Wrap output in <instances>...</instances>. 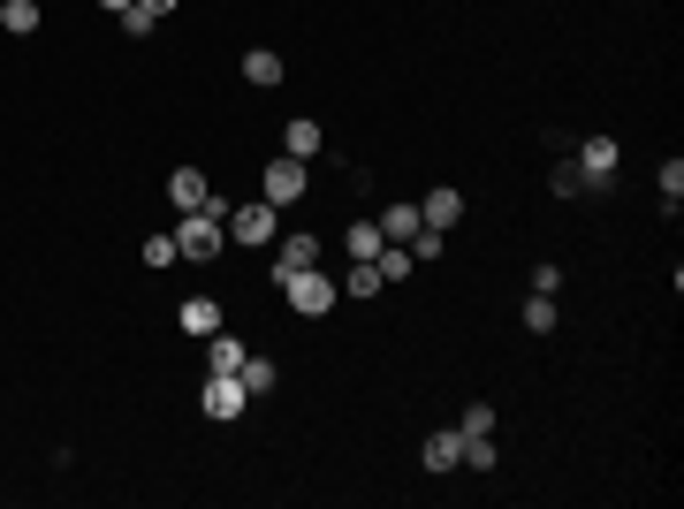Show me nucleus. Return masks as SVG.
Returning <instances> with one entry per match:
<instances>
[{
	"mask_svg": "<svg viewBox=\"0 0 684 509\" xmlns=\"http://www.w3.org/2000/svg\"><path fill=\"white\" fill-rule=\"evenodd\" d=\"M282 153H290V160H320V153H328V129L320 123H282Z\"/></svg>",
	"mask_w": 684,
	"mask_h": 509,
	"instance_id": "nucleus-10",
	"label": "nucleus"
},
{
	"mask_svg": "<svg viewBox=\"0 0 684 509\" xmlns=\"http://www.w3.org/2000/svg\"><path fill=\"white\" fill-rule=\"evenodd\" d=\"M153 23H160V16H145V8H123V39H153Z\"/></svg>",
	"mask_w": 684,
	"mask_h": 509,
	"instance_id": "nucleus-29",
	"label": "nucleus"
},
{
	"mask_svg": "<svg viewBox=\"0 0 684 509\" xmlns=\"http://www.w3.org/2000/svg\"><path fill=\"white\" fill-rule=\"evenodd\" d=\"M0 23H8L16 39H31V31H39V0H8V8H0Z\"/></svg>",
	"mask_w": 684,
	"mask_h": 509,
	"instance_id": "nucleus-20",
	"label": "nucleus"
},
{
	"mask_svg": "<svg viewBox=\"0 0 684 509\" xmlns=\"http://www.w3.org/2000/svg\"><path fill=\"white\" fill-rule=\"evenodd\" d=\"M381 244H388V236H381V221H365V213H358V221L342 228V252H350V258H381Z\"/></svg>",
	"mask_w": 684,
	"mask_h": 509,
	"instance_id": "nucleus-13",
	"label": "nucleus"
},
{
	"mask_svg": "<svg viewBox=\"0 0 684 509\" xmlns=\"http://www.w3.org/2000/svg\"><path fill=\"white\" fill-rule=\"evenodd\" d=\"M320 252H328V244H320L312 228H297V236H274V282H282V274H297V266H320Z\"/></svg>",
	"mask_w": 684,
	"mask_h": 509,
	"instance_id": "nucleus-7",
	"label": "nucleus"
},
{
	"mask_svg": "<svg viewBox=\"0 0 684 509\" xmlns=\"http://www.w3.org/2000/svg\"><path fill=\"white\" fill-rule=\"evenodd\" d=\"M221 327V297H183V335H214Z\"/></svg>",
	"mask_w": 684,
	"mask_h": 509,
	"instance_id": "nucleus-16",
	"label": "nucleus"
},
{
	"mask_svg": "<svg viewBox=\"0 0 684 509\" xmlns=\"http://www.w3.org/2000/svg\"><path fill=\"white\" fill-rule=\"evenodd\" d=\"M274 236H282V206H266V198L228 206V244H274Z\"/></svg>",
	"mask_w": 684,
	"mask_h": 509,
	"instance_id": "nucleus-4",
	"label": "nucleus"
},
{
	"mask_svg": "<svg viewBox=\"0 0 684 509\" xmlns=\"http://www.w3.org/2000/svg\"><path fill=\"white\" fill-rule=\"evenodd\" d=\"M556 297H540V290H532V304H525V327H532V335H556Z\"/></svg>",
	"mask_w": 684,
	"mask_h": 509,
	"instance_id": "nucleus-22",
	"label": "nucleus"
},
{
	"mask_svg": "<svg viewBox=\"0 0 684 509\" xmlns=\"http://www.w3.org/2000/svg\"><path fill=\"white\" fill-rule=\"evenodd\" d=\"M175 252L190 258V266H206V258H221V252H228V206L183 213V228H175Z\"/></svg>",
	"mask_w": 684,
	"mask_h": 509,
	"instance_id": "nucleus-1",
	"label": "nucleus"
},
{
	"mask_svg": "<svg viewBox=\"0 0 684 509\" xmlns=\"http://www.w3.org/2000/svg\"><path fill=\"white\" fill-rule=\"evenodd\" d=\"M335 290H342V304H350V297L365 304V297H381L388 282H381V266H373V258H350V274H342Z\"/></svg>",
	"mask_w": 684,
	"mask_h": 509,
	"instance_id": "nucleus-12",
	"label": "nucleus"
},
{
	"mask_svg": "<svg viewBox=\"0 0 684 509\" xmlns=\"http://www.w3.org/2000/svg\"><path fill=\"white\" fill-rule=\"evenodd\" d=\"M465 471H495V433H479V441H465Z\"/></svg>",
	"mask_w": 684,
	"mask_h": 509,
	"instance_id": "nucleus-24",
	"label": "nucleus"
},
{
	"mask_svg": "<svg viewBox=\"0 0 684 509\" xmlns=\"http://www.w3.org/2000/svg\"><path fill=\"white\" fill-rule=\"evenodd\" d=\"M175 258H183V252H175V236H145V266H175Z\"/></svg>",
	"mask_w": 684,
	"mask_h": 509,
	"instance_id": "nucleus-27",
	"label": "nucleus"
},
{
	"mask_svg": "<svg viewBox=\"0 0 684 509\" xmlns=\"http://www.w3.org/2000/svg\"><path fill=\"white\" fill-rule=\"evenodd\" d=\"M244 403H252V395H244V381H236V373H206V388H198V411H206L214 425H236V419H244Z\"/></svg>",
	"mask_w": 684,
	"mask_h": 509,
	"instance_id": "nucleus-5",
	"label": "nucleus"
},
{
	"mask_svg": "<svg viewBox=\"0 0 684 509\" xmlns=\"http://www.w3.org/2000/svg\"><path fill=\"white\" fill-rule=\"evenodd\" d=\"M419 457H427V471H457V464H465V433H457V425H441V433H427V449H419Z\"/></svg>",
	"mask_w": 684,
	"mask_h": 509,
	"instance_id": "nucleus-11",
	"label": "nucleus"
},
{
	"mask_svg": "<svg viewBox=\"0 0 684 509\" xmlns=\"http://www.w3.org/2000/svg\"><path fill=\"white\" fill-rule=\"evenodd\" d=\"M244 85H258V91L282 85V53H274V46H252V53H244Z\"/></svg>",
	"mask_w": 684,
	"mask_h": 509,
	"instance_id": "nucleus-14",
	"label": "nucleus"
},
{
	"mask_svg": "<svg viewBox=\"0 0 684 509\" xmlns=\"http://www.w3.org/2000/svg\"><path fill=\"white\" fill-rule=\"evenodd\" d=\"M312 160H290V153H274V160H266V168H258V198H266V206H304V183H312Z\"/></svg>",
	"mask_w": 684,
	"mask_h": 509,
	"instance_id": "nucleus-3",
	"label": "nucleus"
},
{
	"mask_svg": "<svg viewBox=\"0 0 684 509\" xmlns=\"http://www.w3.org/2000/svg\"><path fill=\"white\" fill-rule=\"evenodd\" d=\"M0 8H8V0H0Z\"/></svg>",
	"mask_w": 684,
	"mask_h": 509,
	"instance_id": "nucleus-32",
	"label": "nucleus"
},
{
	"mask_svg": "<svg viewBox=\"0 0 684 509\" xmlns=\"http://www.w3.org/2000/svg\"><path fill=\"white\" fill-rule=\"evenodd\" d=\"M129 8H145V16H175L183 0H129Z\"/></svg>",
	"mask_w": 684,
	"mask_h": 509,
	"instance_id": "nucleus-30",
	"label": "nucleus"
},
{
	"mask_svg": "<svg viewBox=\"0 0 684 509\" xmlns=\"http://www.w3.org/2000/svg\"><path fill=\"white\" fill-rule=\"evenodd\" d=\"M457 433H465V441H479V433H495V411H487V403H471L465 419H457Z\"/></svg>",
	"mask_w": 684,
	"mask_h": 509,
	"instance_id": "nucleus-26",
	"label": "nucleus"
},
{
	"mask_svg": "<svg viewBox=\"0 0 684 509\" xmlns=\"http://www.w3.org/2000/svg\"><path fill=\"white\" fill-rule=\"evenodd\" d=\"M441 252H449V236H441V228H419V236H411V258H427V266H433Z\"/></svg>",
	"mask_w": 684,
	"mask_h": 509,
	"instance_id": "nucleus-25",
	"label": "nucleus"
},
{
	"mask_svg": "<svg viewBox=\"0 0 684 509\" xmlns=\"http://www.w3.org/2000/svg\"><path fill=\"white\" fill-rule=\"evenodd\" d=\"M654 183H662V206L677 213V206H684V160H662V175H654Z\"/></svg>",
	"mask_w": 684,
	"mask_h": 509,
	"instance_id": "nucleus-23",
	"label": "nucleus"
},
{
	"mask_svg": "<svg viewBox=\"0 0 684 509\" xmlns=\"http://www.w3.org/2000/svg\"><path fill=\"white\" fill-rule=\"evenodd\" d=\"M548 190H556V198H586L594 183L578 175V160H556V168H548Z\"/></svg>",
	"mask_w": 684,
	"mask_h": 509,
	"instance_id": "nucleus-19",
	"label": "nucleus"
},
{
	"mask_svg": "<svg viewBox=\"0 0 684 509\" xmlns=\"http://www.w3.org/2000/svg\"><path fill=\"white\" fill-rule=\"evenodd\" d=\"M570 160H578V175H586L594 190H608V183H616V168H624V153H616V137H586V145H578Z\"/></svg>",
	"mask_w": 684,
	"mask_h": 509,
	"instance_id": "nucleus-6",
	"label": "nucleus"
},
{
	"mask_svg": "<svg viewBox=\"0 0 684 509\" xmlns=\"http://www.w3.org/2000/svg\"><path fill=\"white\" fill-rule=\"evenodd\" d=\"M236 365H244V342L214 327V335H206V373H236Z\"/></svg>",
	"mask_w": 684,
	"mask_h": 509,
	"instance_id": "nucleus-17",
	"label": "nucleus"
},
{
	"mask_svg": "<svg viewBox=\"0 0 684 509\" xmlns=\"http://www.w3.org/2000/svg\"><path fill=\"white\" fill-rule=\"evenodd\" d=\"M419 221H427V228H441V236H449V228L465 221V190H449V183H433L427 198H419Z\"/></svg>",
	"mask_w": 684,
	"mask_h": 509,
	"instance_id": "nucleus-8",
	"label": "nucleus"
},
{
	"mask_svg": "<svg viewBox=\"0 0 684 509\" xmlns=\"http://www.w3.org/2000/svg\"><path fill=\"white\" fill-rule=\"evenodd\" d=\"M99 8H107V16H123V8H129V0H99Z\"/></svg>",
	"mask_w": 684,
	"mask_h": 509,
	"instance_id": "nucleus-31",
	"label": "nucleus"
},
{
	"mask_svg": "<svg viewBox=\"0 0 684 509\" xmlns=\"http://www.w3.org/2000/svg\"><path fill=\"white\" fill-rule=\"evenodd\" d=\"M373 266H381V282H403L419 258H411V244H381V258H373Z\"/></svg>",
	"mask_w": 684,
	"mask_h": 509,
	"instance_id": "nucleus-21",
	"label": "nucleus"
},
{
	"mask_svg": "<svg viewBox=\"0 0 684 509\" xmlns=\"http://www.w3.org/2000/svg\"><path fill=\"white\" fill-rule=\"evenodd\" d=\"M419 228H427V221H419V206H381V236H388V244H411Z\"/></svg>",
	"mask_w": 684,
	"mask_h": 509,
	"instance_id": "nucleus-15",
	"label": "nucleus"
},
{
	"mask_svg": "<svg viewBox=\"0 0 684 509\" xmlns=\"http://www.w3.org/2000/svg\"><path fill=\"white\" fill-rule=\"evenodd\" d=\"M168 198H175V213H206V206H221L214 183H206L198 168H175V175H168Z\"/></svg>",
	"mask_w": 684,
	"mask_h": 509,
	"instance_id": "nucleus-9",
	"label": "nucleus"
},
{
	"mask_svg": "<svg viewBox=\"0 0 684 509\" xmlns=\"http://www.w3.org/2000/svg\"><path fill=\"white\" fill-rule=\"evenodd\" d=\"M236 381H244V395H266V388L282 381V373H274V358H252V350H244V365H236Z\"/></svg>",
	"mask_w": 684,
	"mask_h": 509,
	"instance_id": "nucleus-18",
	"label": "nucleus"
},
{
	"mask_svg": "<svg viewBox=\"0 0 684 509\" xmlns=\"http://www.w3.org/2000/svg\"><path fill=\"white\" fill-rule=\"evenodd\" d=\"M274 290H282V297H290V312H304V320H328V312L342 304L335 274H320V266H297V274H282Z\"/></svg>",
	"mask_w": 684,
	"mask_h": 509,
	"instance_id": "nucleus-2",
	"label": "nucleus"
},
{
	"mask_svg": "<svg viewBox=\"0 0 684 509\" xmlns=\"http://www.w3.org/2000/svg\"><path fill=\"white\" fill-rule=\"evenodd\" d=\"M532 290H540V297H556V290H563V266H556V258H540V266H532Z\"/></svg>",
	"mask_w": 684,
	"mask_h": 509,
	"instance_id": "nucleus-28",
	"label": "nucleus"
}]
</instances>
